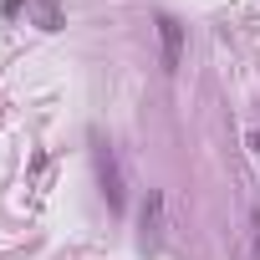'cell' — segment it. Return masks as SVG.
I'll return each mask as SVG.
<instances>
[{
	"label": "cell",
	"instance_id": "3957f363",
	"mask_svg": "<svg viewBox=\"0 0 260 260\" xmlns=\"http://www.w3.org/2000/svg\"><path fill=\"white\" fill-rule=\"evenodd\" d=\"M138 245H143L148 255L164 245V189H148V204H143V235H138Z\"/></svg>",
	"mask_w": 260,
	"mask_h": 260
},
{
	"label": "cell",
	"instance_id": "8992f818",
	"mask_svg": "<svg viewBox=\"0 0 260 260\" xmlns=\"http://www.w3.org/2000/svg\"><path fill=\"white\" fill-rule=\"evenodd\" d=\"M250 148H255V153H260V133H250Z\"/></svg>",
	"mask_w": 260,
	"mask_h": 260
},
{
	"label": "cell",
	"instance_id": "277c9868",
	"mask_svg": "<svg viewBox=\"0 0 260 260\" xmlns=\"http://www.w3.org/2000/svg\"><path fill=\"white\" fill-rule=\"evenodd\" d=\"M31 6H36V26L41 31H61V6L56 0H31Z\"/></svg>",
	"mask_w": 260,
	"mask_h": 260
},
{
	"label": "cell",
	"instance_id": "6da1fadb",
	"mask_svg": "<svg viewBox=\"0 0 260 260\" xmlns=\"http://www.w3.org/2000/svg\"><path fill=\"white\" fill-rule=\"evenodd\" d=\"M92 164H97V184H102L107 209H122V204H127V189H122V164H117L112 143H97V148H92Z\"/></svg>",
	"mask_w": 260,
	"mask_h": 260
},
{
	"label": "cell",
	"instance_id": "7a4b0ae2",
	"mask_svg": "<svg viewBox=\"0 0 260 260\" xmlns=\"http://www.w3.org/2000/svg\"><path fill=\"white\" fill-rule=\"evenodd\" d=\"M158 56H164V72H179L184 61V26L174 16H158Z\"/></svg>",
	"mask_w": 260,
	"mask_h": 260
},
{
	"label": "cell",
	"instance_id": "5b68a950",
	"mask_svg": "<svg viewBox=\"0 0 260 260\" xmlns=\"http://www.w3.org/2000/svg\"><path fill=\"white\" fill-rule=\"evenodd\" d=\"M250 230H255V250H250V255H255V260H260V209H255V214H250Z\"/></svg>",
	"mask_w": 260,
	"mask_h": 260
}]
</instances>
